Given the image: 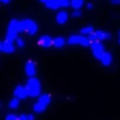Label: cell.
<instances>
[{
    "mask_svg": "<svg viewBox=\"0 0 120 120\" xmlns=\"http://www.w3.org/2000/svg\"><path fill=\"white\" fill-rule=\"evenodd\" d=\"M19 30H20V33H27L28 35H34L38 30V26L34 20L24 19V20L19 21Z\"/></svg>",
    "mask_w": 120,
    "mask_h": 120,
    "instance_id": "cell-1",
    "label": "cell"
},
{
    "mask_svg": "<svg viewBox=\"0 0 120 120\" xmlns=\"http://www.w3.org/2000/svg\"><path fill=\"white\" fill-rule=\"evenodd\" d=\"M27 89H28V93L31 98H37V96H41V82L35 78V76H31L28 78L27 83H26Z\"/></svg>",
    "mask_w": 120,
    "mask_h": 120,
    "instance_id": "cell-2",
    "label": "cell"
},
{
    "mask_svg": "<svg viewBox=\"0 0 120 120\" xmlns=\"http://www.w3.org/2000/svg\"><path fill=\"white\" fill-rule=\"evenodd\" d=\"M19 33H20V30H19V20L13 19V20L9 23L7 34H6V40H9V41L14 42V41L19 38Z\"/></svg>",
    "mask_w": 120,
    "mask_h": 120,
    "instance_id": "cell-3",
    "label": "cell"
},
{
    "mask_svg": "<svg viewBox=\"0 0 120 120\" xmlns=\"http://www.w3.org/2000/svg\"><path fill=\"white\" fill-rule=\"evenodd\" d=\"M69 45H82V47H90V40L88 35H71L67 41Z\"/></svg>",
    "mask_w": 120,
    "mask_h": 120,
    "instance_id": "cell-4",
    "label": "cell"
},
{
    "mask_svg": "<svg viewBox=\"0 0 120 120\" xmlns=\"http://www.w3.org/2000/svg\"><path fill=\"white\" fill-rule=\"evenodd\" d=\"M90 49H92L93 56L100 61L102 55L105 54V45L102 44V41H95V42H92V44H90Z\"/></svg>",
    "mask_w": 120,
    "mask_h": 120,
    "instance_id": "cell-5",
    "label": "cell"
},
{
    "mask_svg": "<svg viewBox=\"0 0 120 120\" xmlns=\"http://www.w3.org/2000/svg\"><path fill=\"white\" fill-rule=\"evenodd\" d=\"M14 96H17L20 100H21V99H23V100H24V99H27V98L30 96L27 86H26V85H24V86H23V85L16 86V88H14Z\"/></svg>",
    "mask_w": 120,
    "mask_h": 120,
    "instance_id": "cell-6",
    "label": "cell"
},
{
    "mask_svg": "<svg viewBox=\"0 0 120 120\" xmlns=\"http://www.w3.org/2000/svg\"><path fill=\"white\" fill-rule=\"evenodd\" d=\"M0 51L3 54H13L14 52V44L9 40H3L0 42Z\"/></svg>",
    "mask_w": 120,
    "mask_h": 120,
    "instance_id": "cell-7",
    "label": "cell"
},
{
    "mask_svg": "<svg viewBox=\"0 0 120 120\" xmlns=\"http://www.w3.org/2000/svg\"><path fill=\"white\" fill-rule=\"evenodd\" d=\"M24 72L28 78L31 76H35V72H37V67H35V62L34 61H27L26 62V67H24Z\"/></svg>",
    "mask_w": 120,
    "mask_h": 120,
    "instance_id": "cell-8",
    "label": "cell"
},
{
    "mask_svg": "<svg viewBox=\"0 0 120 120\" xmlns=\"http://www.w3.org/2000/svg\"><path fill=\"white\" fill-rule=\"evenodd\" d=\"M38 45H41L42 48H49L51 45H54V40L49 35H41L38 38Z\"/></svg>",
    "mask_w": 120,
    "mask_h": 120,
    "instance_id": "cell-9",
    "label": "cell"
},
{
    "mask_svg": "<svg viewBox=\"0 0 120 120\" xmlns=\"http://www.w3.org/2000/svg\"><path fill=\"white\" fill-rule=\"evenodd\" d=\"M55 20L58 24H65L68 21V13L67 11H58L55 16Z\"/></svg>",
    "mask_w": 120,
    "mask_h": 120,
    "instance_id": "cell-10",
    "label": "cell"
},
{
    "mask_svg": "<svg viewBox=\"0 0 120 120\" xmlns=\"http://www.w3.org/2000/svg\"><path fill=\"white\" fill-rule=\"evenodd\" d=\"M100 62H102L103 67H109V65H110V62H112V55H110V52L105 51V54H103L102 58H100Z\"/></svg>",
    "mask_w": 120,
    "mask_h": 120,
    "instance_id": "cell-11",
    "label": "cell"
},
{
    "mask_svg": "<svg viewBox=\"0 0 120 120\" xmlns=\"http://www.w3.org/2000/svg\"><path fill=\"white\" fill-rule=\"evenodd\" d=\"M37 102H38L41 106H44V107L47 109V106L51 103V95H41V96H40V99H38Z\"/></svg>",
    "mask_w": 120,
    "mask_h": 120,
    "instance_id": "cell-12",
    "label": "cell"
},
{
    "mask_svg": "<svg viewBox=\"0 0 120 120\" xmlns=\"http://www.w3.org/2000/svg\"><path fill=\"white\" fill-rule=\"evenodd\" d=\"M95 35H96V38H98L99 41H105V40H109V38H110V34H109L107 31H102V30L95 31Z\"/></svg>",
    "mask_w": 120,
    "mask_h": 120,
    "instance_id": "cell-13",
    "label": "cell"
},
{
    "mask_svg": "<svg viewBox=\"0 0 120 120\" xmlns=\"http://www.w3.org/2000/svg\"><path fill=\"white\" fill-rule=\"evenodd\" d=\"M65 44H67V40L64 37H56V38H54V47H56V48H62Z\"/></svg>",
    "mask_w": 120,
    "mask_h": 120,
    "instance_id": "cell-14",
    "label": "cell"
},
{
    "mask_svg": "<svg viewBox=\"0 0 120 120\" xmlns=\"http://www.w3.org/2000/svg\"><path fill=\"white\" fill-rule=\"evenodd\" d=\"M45 7H47V9H51V10L61 9V6H59V3L56 2V0H48V2L45 3Z\"/></svg>",
    "mask_w": 120,
    "mask_h": 120,
    "instance_id": "cell-15",
    "label": "cell"
},
{
    "mask_svg": "<svg viewBox=\"0 0 120 120\" xmlns=\"http://www.w3.org/2000/svg\"><path fill=\"white\" fill-rule=\"evenodd\" d=\"M79 31H81V34H82V35H92V34L95 33V30H93V27H92V26H86V27L81 28Z\"/></svg>",
    "mask_w": 120,
    "mask_h": 120,
    "instance_id": "cell-16",
    "label": "cell"
},
{
    "mask_svg": "<svg viewBox=\"0 0 120 120\" xmlns=\"http://www.w3.org/2000/svg\"><path fill=\"white\" fill-rule=\"evenodd\" d=\"M71 6L74 10H81V7L83 6V0H71Z\"/></svg>",
    "mask_w": 120,
    "mask_h": 120,
    "instance_id": "cell-17",
    "label": "cell"
},
{
    "mask_svg": "<svg viewBox=\"0 0 120 120\" xmlns=\"http://www.w3.org/2000/svg\"><path fill=\"white\" fill-rule=\"evenodd\" d=\"M19 105H20V99H19L17 96L11 98V100H10V103H9L10 109H17V107H19Z\"/></svg>",
    "mask_w": 120,
    "mask_h": 120,
    "instance_id": "cell-18",
    "label": "cell"
},
{
    "mask_svg": "<svg viewBox=\"0 0 120 120\" xmlns=\"http://www.w3.org/2000/svg\"><path fill=\"white\" fill-rule=\"evenodd\" d=\"M33 110H34V113H42V112H45V107H44V106H41V105L37 102V103H34Z\"/></svg>",
    "mask_w": 120,
    "mask_h": 120,
    "instance_id": "cell-19",
    "label": "cell"
},
{
    "mask_svg": "<svg viewBox=\"0 0 120 120\" xmlns=\"http://www.w3.org/2000/svg\"><path fill=\"white\" fill-rule=\"evenodd\" d=\"M56 2L59 3V6H61V7H68V6H71V0H56Z\"/></svg>",
    "mask_w": 120,
    "mask_h": 120,
    "instance_id": "cell-20",
    "label": "cell"
},
{
    "mask_svg": "<svg viewBox=\"0 0 120 120\" xmlns=\"http://www.w3.org/2000/svg\"><path fill=\"white\" fill-rule=\"evenodd\" d=\"M16 42H17V47H19V48H24V47H26V41H24L23 38H17Z\"/></svg>",
    "mask_w": 120,
    "mask_h": 120,
    "instance_id": "cell-21",
    "label": "cell"
},
{
    "mask_svg": "<svg viewBox=\"0 0 120 120\" xmlns=\"http://www.w3.org/2000/svg\"><path fill=\"white\" fill-rule=\"evenodd\" d=\"M6 120H19V116H16V114H7L6 116Z\"/></svg>",
    "mask_w": 120,
    "mask_h": 120,
    "instance_id": "cell-22",
    "label": "cell"
},
{
    "mask_svg": "<svg viewBox=\"0 0 120 120\" xmlns=\"http://www.w3.org/2000/svg\"><path fill=\"white\" fill-rule=\"evenodd\" d=\"M81 16H82L81 10H74V13H72V17H81Z\"/></svg>",
    "mask_w": 120,
    "mask_h": 120,
    "instance_id": "cell-23",
    "label": "cell"
},
{
    "mask_svg": "<svg viewBox=\"0 0 120 120\" xmlns=\"http://www.w3.org/2000/svg\"><path fill=\"white\" fill-rule=\"evenodd\" d=\"M19 120H28V114H21V116H19Z\"/></svg>",
    "mask_w": 120,
    "mask_h": 120,
    "instance_id": "cell-24",
    "label": "cell"
},
{
    "mask_svg": "<svg viewBox=\"0 0 120 120\" xmlns=\"http://www.w3.org/2000/svg\"><path fill=\"white\" fill-rule=\"evenodd\" d=\"M86 9H88V10H93V4H92V3H88V4H86Z\"/></svg>",
    "mask_w": 120,
    "mask_h": 120,
    "instance_id": "cell-25",
    "label": "cell"
},
{
    "mask_svg": "<svg viewBox=\"0 0 120 120\" xmlns=\"http://www.w3.org/2000/svg\"><path fill=\"white\" fill-rule=\"evenodd\" d=\"M112 4H120V0H110Z\"/></svg>",
    "mask_w": 120,
    "mask_h": 120,
    "instance_id": "cell-26",
    "label": "cell"
},
{
    "mask_svg": "<svg viewBox=\"0 0 120 120\" xmlns=\"http://www.w3.org/2000/svg\"><path fill=\"white\" fill-rule=\"evenodd\" d=\"M0 2H2L3 4H7V3H10V2H11V0H0Z\"/></svg>",
    "mask_w": 120,
    "mask_h": 120,
    "instance_id": "cell-27",
    "label": "cell"
},
{
    "mask_svg": "<svg viewBox=\"0 0 120 120\" xmlns=\"http://www.w3.org/2000/svg\"><path fill=\"white\" fill-rule=\"evenodd\" d=\"M28 120H34V114H28Z\"/></svg>",
    "mask_w": 120,
    "mask_h": 120,
    "instance_id": "cell-28",
    "label": "cell"
},
{
    "mask_svg": "<svg viewBox=\"0 0 120 120\" xmlns=\"http://www.w3.org/2000/svg\"><path fill=\"white\" fill-rule=\"evenodd\" d=\"M40 2H41V3H44V4H45V3H47V2H48V0H40Z\"/></svg>",
    "mask_w": 120,
    "mask_h": 120,
    "instance_id": "cell-29",
    "label": "cell"
},
{
    "mask_svg": "<svg viewBox=\"0 0 120 120\" xmlns=\"http://www.w3.org/2000/svg\"><path fill=\"white\" fill-rule=\"evenodd\" d=\"M119 44H120V38H119Z\"/></svg>",
    "mask_w": 120,
    "mask_h": 120,
    "instance_id": "cell-30",
    "label": "cell"
},
{
    "mask_svg": "<svg viewBox=\"0 0 120 120\" xmlns=\"http://www.w3.org/2000/svg\"><path fill=\"white\" fill-rule=\"evenodd\" d=\"M119 35H120V31H119Z\"/></svg>",
    "mask_w": 120,
    "mask_h": 120,
    "instance_id": "cell-31",
    "label": "cell"
}]
</instances>
